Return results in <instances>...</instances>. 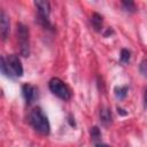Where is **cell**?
<instances>
[{
    "mask_svg": "<svg viewBox=\"0 0 147 147\" xmlns=\"http://www.w3.org/2000/svg\"><path fill=\"white\" fill-rule=\"evenodd\" d=\"M144 105H145V108L147 109V87L145 88V94H144Z\"/></svg>",
    "mask_w": 147,
    "mask_h": 147,
    "instance_id": "16",
    "label": "cell"
},
{
    "mask_svg": "<svg viewBox=\"0 0 147 147\" xmlns=\"http://www.w3.org/2000/svg\"><path fill=\"white\" fill-rule=\"evenodd\" d=\"M99 116H100V122H101L103 125H109V124L111 123L113 117H111V111H110L109 108L102 107V108L100 109Z\"/></svg>",
    "mask_w": 147,
    "mask_h": 147,
    "instance_id": "8",
    "label": "cell"
},
{
    "mask_svg": "<svg viewBox=\"0 0 147 147\" xmlns=\"http://www.w3.org/2000/svg\"><path fill=\"white\" fill-rule=\"evenodd\" d=\"M95 147H108L107 145H103V144H100V142H96L95 144Z\"/></svg>",
    "mask_w": 147,
    "mask_h": 147,
    "instance_id": "17",
    "label": "cell"
},
{
    "mask_svg": "<svg viewBox=\"0 0 147 147\" xmlns=\"http://www.w3.org/2000/svg\"><path fill=\"white\" fill-rule=\"evenodd\" d=\"M22 93H23V96L28 105L33 103L36 101V99L38 98V90L36 86H33L31 84H24L22 86Z\"/></svg>",
    "mask_w": 147,
    "mask_h": 147,
    "instance_id": "6",
    "label": "cell"
},
{
    "mask_svg": "<svg viewBox=\"0 0 147 147\" xmlns=\"http://www.w3.org/2000/svg\"><path fill=\"white\" fill-rule=\"evenodd\" d=\"M139 71L144 77H147V59H144L139 64Z\"/></svg>",
    "mask_w": 147,
    "mask_h": 147,
    "instance_id": "15",
    "label": "cell"
},
{
    "mask_svg": "<svg viewBox=\"0 0 147 147\" xmlns=\"http://www.w3.org/2000/svg\"><path fill=\"white\" fill-rule=\"evenodd\" d=\"M0 70H1V72H2L6 77H8V78H14V76L11 75L10 69H9L7 62H6V59H5L3 56H1V60H0Z\"/></svg>",
    "mask_w": 147,
    "mask_h": 147,
    "instance_id": "10",
    "label": "cell"
},
{
    "mask_svg": "<svg viewBox=\"0 0 147 147\" xmlns=\"http://www.w3.org/2000/svg\"><path fill=\"white\" fill-rule=\"evenodd\" d=\"M90 133H91V137H92V139H93L94 142H98V140H100V138H101V132H100V130H99L98 126L91 127Z\"/></svg>",
    "mask_w": 147,
    "mask_h": 147,
    "instance_id": "14",
    "label": "cell"
},
{
    "mask_svg": "<svg viewBox=\"0 0 147 147\" xmlns=\"http://www.w3.org/2000/svg\"><path fill=\"white\" fill-rule=\"evenodd\" d=\"M6 59V62L10 69V72L14 77H22L23 76V65L21 62V59L15 55V54H10L8 55Z\"/></svg>",
    "mask_w": 147,
    "mask_h": 147,
    "instance_id": "5",
    "label": "cell"
},
{
    "mask_svg": "<svg viewBox=\"0 0 147 147\" xmlns=\"http://www.w3.org/2000/svg\"><path fill=\"white\" fill-rule=\"evenodd\" d=\"M122 6H123V9L129 13H134L137 10V7L133 1H122Z\"/></svg>",
    "mask_w": 147,
    "mask_h": 147,
    "instance_id": "12",
    "label": "cell"
},
{
    "mask_svg": "<svg viewBox=\"0 0 147 147\" xmlns=\"http://www.w3.org/2000/svg\"><path fill=\"white\" fill-rule=\"evenodd\" d=\"M126 94H127V86H117V87H115V95L119 100L124 99L126 96Z\"/></svg>",
    "mask_w": 147,
    "mask_h": 147,
    "instance_id": "11",
    "label": "cell"
},
{
    "mask_svg": "<svg viewBox=\"0 0 147 147\" xmlns=\"http://www.w3.org/2000/svg\"><path fill=\"white\" fill-rule=\"evenodd\" d=\"M91 22H92V25L93 28L96 30V31H100L102 29V16L99 15L98 13H94L91 17Z\"/></svg>",
    "mask_w": 147,
    "mask_h": 147,
    "instance_id": "9",
    "label": "cell"
},
{
    "mask_svg": "<svg viewBox=\"0 0 147 147\" xmlns=\"http://www.w3.org/2000/svg\"><path fill=\"white\" fill-rule=\"evenodd\" d=\"M29 122H30L31 126L34 129V131H37L38 133H40L42 136H47L51 131V125H49L48 118L44 114V111L40 107H36L31 110V113L29 115Z\"/></svg>",
    "mask_w": 147,
    "mask_h": 147,
    "instance_id": "1",
    "label": "cell"
},
{
    "mask_svg": "<svg viewBox=\"0 0 147 147\" xmlns=\"http://www.w3.org/2000/svg\"><path fill=\"white\" fill-rule=\"evenodd\" d=\"M9 30H10L9 17L7 16V14L3 10H1L0 11V33H1L2 40H6L8 38Z\"/></svg>",
    "mask_w": 147,
    "mask_h": 147,
    "instance_id": "7",
    "label": "cell"
},
{
    "mask_svg": "<svg viewBox=\"0 0 147 147\" xmlns=\"http://www.w3.org/2000/svg\"><path fill=\"white\" fill-rule=\"evenodd\" d=\"M34 6L37 8L38 11V16H37V21L40 25H42L44 28L49 29L51 22H49V14H51V5L48 1H44V0H38L34 1Z\"/></svg>",
    "mask_w": 147,
    "mask_h": 147,
    "instance_id": "4",
    "label": "cell"
},
{
    "mask_svg": "<svg viewBox=\"0 0 147 147\" xmlns=\"http://www.w3.org/2000/svg\"><path fill=\"white\" fill-rule=\"evenodd\" d=\"M48 87L54 95H56L57 98H60L64 101H67L71 98V91H70L69 86L57 77H54L48 82Z\"/></svg>",
    "mask_w": 147,
    "mask_h": 147,
    "instance_id": "3",
    "label": "cell"
},
{
    "mask_svg": "<svg viewBox=\"0 0 147 147\" xmlns=\"http://www.w3.org/2000/svg\"><path fill=\"white\" fill-rule=\"evenodd\" d=\"M130 59H131V53H130V51H127V49H122L121 51V55H119V61L122 62V63H129V61H130Z\"/></svg>",
    "mask_w": 147,
    "mask_h": 147,
    "instance_id": "13",
    "label": "cell"
},
{
    "mask_svg": "<svg viewBox=\"0 0 147 147\" xmlns=\"http://www.w3.org/2000/svg\"><path fill=\"white\" fill-rule=\"evenodd\" d=\"M17 41H18V46H20V53L23 56H29L30 55V33H29V29L26 25H24L23 23H17Z\"/></svg>",
    "mask_w": 147,
    "mask_h": 147,
    "instance_id": "2",
    "label": "cell"
}]
</instances>
